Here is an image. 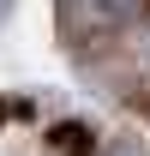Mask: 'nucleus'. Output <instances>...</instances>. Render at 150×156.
<instances>
[{"label": "nucleus", "instance_id": "obj_1", "mask_svg": "<svg viewBox=\"0 0 150 156\" xmlns=\"http://www.w3.org/2000/svg\"><path fill=\"white\" fill-rule=\"evenodd\" d=\"M144 6L150 0H66V18H72V30H84V36H114V30H126Z\"/></svg>", "mask_w": 150, "mask_h": 156}, {"label": "nucleus", "instance_id": "obj_2", "mask_svg": "<svg viewBox=\"0 0 150 156\" xmlns=\"http://www.w3.org/2000/svg\"><path fill=\"white\" fill-rule=\"evenodd\" d=\"M102 156H150L138 138H114V144H102Z\"/></svg>", "mask_w": 150, "mask_h": 156}]
</instances>
